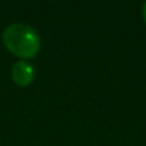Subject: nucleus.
Listing matches in <instances>:
<instances>
[{
    "label": "nucleus",
    "instance_id": "f257e3e1",
    "mask_svg": "<svg viewBox=\"0 0 146 146\" xmlns=\"http://www.w3.org/2000/svg\"><path fill=\"white\" fill-rule=\"evenodd\" d=\"M3 43L6 49L20 57V60L35 57L40 50V37L37 32L25 23H12L3 30Z\"/></svg>",
    "mask_w": 146,
    "mask_h": 146
},
{
    "label": "nucleus",
    "instance_id": "f03ea898",
    "mask_svg": "<svg viewBox=\"0 0 146 146\" xmlns=\"http://www.w3.org/2000/svg\"><path fill=\"white\" fill-rule=\"evenodd\" d=\"M12 80L17 86H29L35 80V67L27 60H17L12 67Z\"/></svg>",
    "mask_w": 146,
    "mask_h": 146
},
{
    "label": "nucleus",
    "instance_id": "7ed1b4c3",
    "mask_svg": "<svg viewBox=\"0 0 146 146\" xmlns=\"http://www.w3.org/2000/svg\"><path fill=\"white\" fill-rule=\"evenodd\" d=\"M142 17H143L145 23H146V2H145L143 6H142Z\"/></svg>",
    "mask_w": 146,
    "mask_h": 146
}]
</instances>
